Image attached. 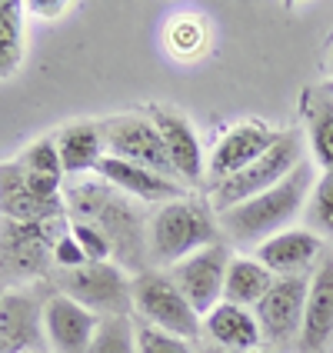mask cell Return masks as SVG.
<instances>
[{"mask_svg":"<svg viewBox=\"0 0 333 353\" xmlns=\"http://www.w3.org/2000/svg\"><path fill=\"white\" fill-rule=\"evenodd\" d=\"M314 183H316L314 163L303 160L294 174L283 176L276 187L250 196V200H243V203H236L230 210H220V214H216V227L227 230L240 247H254L256 250L263 240L290 230L294 216L303 214Z\"/></svg>","mask_w":333,"mask_h":353,"instance_id":"1","label":"cell"},{"mask_svg":"<svg viewBox=\"0 0 333 353\" xmlns=\"http://www.w3.org/2000/svg\"><path fill=\"white\" fill-rule=\"evenodd\" d=\"M210 243H216V220L190 196L163 203L147 227V254L167 270Z\"/></svg>","mask_w":333,"mask_h":353,"instance_id":"2","label":"cell"},{"mask_svg":"<svg viewBox=\"0 0 333 353\" xmlns=\"http://www.w3.org/2000/svg\"><path fill=\"white\" fill-rule=\"evenodd\" d=\"M127 200H130L127 194L100 180V183H80L67 196V207L74 210V220L97 227L114 254H123V260H137L134 254H140V243L147 240V234H140V216Z\"/></svg>","mask_w":333,"mask_h":353,"instance_id":"3","label":"cell"},{"mask_svg":"<svg viewBox=\"0 0 333 353\" xmlns=\"http://www.w3.org/2000/svg\"><path fill=\"white\" fill-rule=\"evenodd\" d=\"M300 163H303V137H300L296 130H283L263 157H256L250 167H243V170L236 176H230V180L214 183L216 214H220V210H230V207H236V203H243V200H250V196H256V194H263V190H270V187H276L283 176L294 174Z\"/></svg>","mask_w":333,"mask_h":353,"instance_id":"4","label":"cell"},{"mask_svg":"<svg viewBox=\"0 0 333 353\" xmlns=\"http://www.w3.org/2000/svg\"><path fill=\"white\" fill-rule=\"evenodd\" d=\"M134 307L140 314V323H150L163 334H174L180 340L200 336L203 316L187 303V296L176 290L170 274L143 270L134 276Z\"/></svg>","mask_w":333,"mask_h":353,"instance_id":"5","label":"cell"},{"mask_svg":"<svg viewBox=\"0 0 333 353\" xmlns=\"http://www.w3.org/2000/svg\"><path fill=\"white\" fill-rule=\"evenodd\" d=\"M60 294L77 300L97 316H130L134 310V280L117 263H87L80 270H60Z\"/></svg>","mask_w":333,"mask_h":353,"instance_id":"6","label":"cell"},{"mask_svg":"<svg viewBox=\"0 0 333 353\" xmlns=\"http://www.w3.org/2000/svg\"><path fill=\"white\" fill-rule=\"evenodd\" d=\"M100 134H103L107 157L127 160V163H137V167H147V170H157V174L170 176V180H180L170 157H167V147H163L157 123L147 114H120V117L103 120Z\"/></svg>","mask_w":333,"mask_h":353,"instance_id":"7","label":"cell"},{"mask_svg":"<svg viewBox=\"0 0 333 353\" xmlns=\"http://www.w3.org/2000/svg\"><path fill=\"white\" fill-rule=\"evenodd\" d=\"M230 250L227 243H210L203 250H196L194 256L180 260L176 267H170V280L176 283V290L187 296V303L194 307L200 316H207L214 307L223 303V283H227V270H230Z\"/></svg>","mask_w":333,"mask_h":353,"instance_id":"8","label":"cell"},{"mask_svg":"<svg viewBox=\"0 0 333 353\" xmlns=\"http://www.w3.org/2000/svg\"><path fill=\"white\" fill-rule=\"evenodd\" d=\"M307 290L310 276H276L267 296L254 307L260 330L274 343H290L303 330V310H307Z\"/></svg>","mask_w":333,"mask_h":353,"instance_id":"9","label":"cell"},{"mask_svg":"<svg viewBox=\"0 0 333 353\" xmlns=\"http://www.w3.org/2000/svg\"><path fill=\"white\" fill-rule=\"evenodd\" d=\"M280 130L267 127L263 120H236L234 127L216 140L214 154L207 160V170L216 183L236 176L243 167H250L256 157H263L270 147L276 143Z\"/></svg>","mask_w":333,"mask_h":353,"instance_id":"10","label":"cell"},{"mask_svg":"<svg viewBox=\"0 0 333 353\" xmlns=\"http://www.w3.org/2000/svg\"><path fill=\"white\" fill-rule=\"evenodd\" d=\"M100 316L80 307L77 300L54 294L43 303V334L54 353H90Z\"/></svg>","mask_w":333,"mask_h":353,"instance_id":"11","label":"cell"},{"mask_svg":"<svg viewBox=\"0 0 333 353\" xmlns=\"http://www.w3.org/2000/svg\"><path fill=\"white\" fill-rule=\"evenodd\" d=\"M94 174L103 183H110L114 190L127 194L130 200H143V203H174V200L187 196V183L170 180V176L157 174V170H147V167H137V163H127V160H117V157H103Z\"/></svg>","mask_w":333,"mask_h":353,"instance_id":"12","label":"cell"},{"mask_svg":"<svg viewBox=\"0 0 333 353\" xmlns=\"http://www.w3.org/2000/svg\"><path fill=\"white\" fill-rule=\"evenodd\" d=\"M147 117L157 123L163 147H167V157L174 163L180 183H196L207 170V160H203V147H200L194 123L180 110H170V107H150Z\"/></svg>","mask_w":333,"mask_h":353,"instance_id":"13","label":"cell"},{"mask_svg":"<svg viewBox=\"0 0 333 353\" xmlns=\"http://www.w3.org/2000/svg\"><path fill=\"white\" fill-rule=\"evenodd\" d=\"M57 220H63V216H57ZM50 227H54V220H43V223H14L10 220L0 236V263L17 276L37 274L47 254H54V243L63 236L54 234Z\"/></svg>","mask_w":333,"mask_h":353,"instance_id":"14","label":"cell"},{"mask_svg":"<svg viewBox=\"0 0 333 353\" xmlns=\"http://www.w3.org/2000/svg\"><path fill=\"white\" fill-rule=\"evenodd\" d=\"M320 250H323V243H320V236L314 230L290 227L283 234L263 240L254 250V260H260L274 276H303L314 267Z\"/></svg>","mask_w":333,"mask_h":353,"instance_id":"15","label":"cell"},{"mask_svg":"<svg viewBox=\"0 0 333 353\" xmlns=\"http://www.w3.org/2000/svg\"><path fill=\"white\" fill-rule=\"evenodd\" d=\"M0 340L7 353H43V310L30 300V294L0 296Z\"/></svg>","mask_w":333,"mask_h":353,"instance_id":"16","label":"cell"},{"mask_svg":"<svg viewBox=\"0 0 333 353\" xmlns=\"http://www.w3.org/2000/svg\"><path fill=\"white\" fill-rule=\"evenodd\" d=\"M203 330L227 353H254L263 343V330H260V320L254 310L227 303V300L203 316Z\"/></svg>","mask_w":333,"mask_h":353,"instance_id":"17","label":"cell"},{"mask_svg":"<svg viewBox=\"0 0 333 353\" xmlns=\"http://www.w3.org/2000/svg\"><path fill=\"white\" fill-rule=\"evenodd\" d=\"M54 143H57L60 163H63V176L94 174L97 163L107 157L97 120H74V123L60 127L54 134Z\"/></svg>","mask_w":333,"mask_h":353,"instance_id":"18","label":"cell"},{"mask_svg":"<svg viewBox=\"0 0 333 353\" xmlns=\"http://www.w3.org/2000/svg\"><path fill=\"white\" fill-rule=\"evenodd\" d=\"M330 336H333V256H327V260L320 263V270L310 276L300 347L307 353H314V350H320Z\"/></svg>","mask_w":333,"mask_h":353,"instance_id":"19","label":"cell"},{"mask_svg":"<svg viewBox=\"0 0 333 353\" xmlns=\"http://www.w3.org/2000/svg\"><path fill=\"white\" fill-rule=\"evenodd\" d=\"M0 210L14 223H43V220L63 216V196L40 200L23 187L17 163H3L0 167Z\"/></svg>","mask_w":333,"mask_h":353,"instance_id":"20","label":"cell"},{"mask_svg":"<svg viewBox=\"0 0 333 353\" xmlns=\"http://www.w3.org/2000/svg\"><path fill=\"white\" fill-rule=\"evenodd\" d=\"M310 154L323 170H333V87L320 83L303 100Z\"/></svg>","mask_w":333,"mask_h":353,"instance_id":"21","label":"cell"},{"mask_svg":"<svg viewBox=\"0 0 333 353\" xmlns=\"http://www.w3.org/2000/svg\"><path fill=\"white\" fill-rule=\"evenodd\" d=\"M276 276L254 256H234L230 260V270H227V283H223V300L236 303V307H250L267 296V290L274 287Z\"/></svg>","mask_w":333,"mask_h":353,"instance_id":"22","label":"cell"},{"mask_svg":"<svg viewBox=\"0 0 333 353\" xmlns=\"http://www.w3.org/2000/svg\"><path fill=\"white\" fill-rule=\"evenodd\" d=\"M90 353H137V323L130 316H100Z\"/></svg>","mask_w":333,"mask_h":353,"instance_id":"23","label":"cell"},{"mask_svg":"<svg viewBox=\"0 0 333 353\" xmlns=\"http://www.w3.org/2000/svg\"><path fill=\"white\" fill-rule=\"evenodd\" d=\"M303 220H307V230H314L316 236L333 234V170H323V176L314 183L303 207Z\"/></svg>","mask_w":333,"mask_h":353,"instance_id":"24","label":"cell"},{"mask_svg":"<svg viewBox=\"0 0 333 353\" xmlns=\"http://www.w3.org/2000/svg\"><path fill=\"white\" fill-rule=\"evenodd\" d=\"M203 47H207V30H203V23H200L194 14L170 20V27H167V50H170L174 57L190 60V57H196Z\"/></svg>","mask_w":333,"mask_h":353,"instance_id":"25","label":"cell"},{"mask_svg":"<svg viewBox=\"0 0 333 353\" xmlns=\"http://www.w3.org/2000/svg\"><path fill=\"white\" fill-rule=\"evenodd\" d=\"M14 163H17L23 174H40V176H57V180H63V163H60L54 137H37L34 143H27V150Z\"/></svg>","mask_w":333,"mask_h":353,"instance_id":"26","label":"cell"},{"mask_svg":"<svg viewBox=\"0 0 333 353\" xmlns=\"http://www.w3.org/2000/svg\"><path fill=\"white\" fill-rule=\"evenodd\" d=\"M137 353H194L190 340L163 334L150 323H137Z\"/></svg>","mask_w":333,"mask_h":353,"instance_id":"27","label":"cell"},{"mask_svg":"<svg viewBox=\"0 0 333 353\" xmlns=\"http://www.w3.org/2000/svg\"><path fill=\"white\" fill-rule=\"evenodd\" d=\"M23 14H27L23 3L0 0V47L23 50Z\"/></svg>","mask_w":333,"mask_h":353,"instance_id":"28","label":"cell"},{"mask_svg":"<svg viewBox=\"0 0 333 353\" xmlns=\"http://www.w3.org/2000/svg\"><path fill=\"white\" fill-rule=\"evenodd\" d=\"M70 234L77 236L80 250H83V256L90 260V263H107L110 260V243H107V236L100 234L97 227H90V223H80V220H70Z\"/></svg>","mask_w":333,"mask_h":353,"instance_id":"29","label":"cell"},{"mask_svg":"<svg viewBox=\"0 0 333 353\" xmlns=\"http://www.w3.org/2000/svg\"><path fill=\"white\" fill-rule=\"evenodd\" d=\"M50 260L57 263L60 270H80V267H87V263H90V260L83 256V250H80L77 236L70 234V227H67V230H63V236L54 243V254H50Z\"/></svg>","mask_w":333,"mask_h":353,"instance_id":"30","label":"cell"},{"mask_svg":"<svg viewBox=\"0 0 333 353\" xmlns=\"http://www.w3.org/2000/svg\"><path fill=\"white\" fill-rule=\"evenodd\" d=\"M23 7H27V14H34V17L57 20V17H63L74 3H67V0H30V3H23Z\"/></svg>","mask_w":333,"mask_h":353,"instance_id":"31","label":"cell"},{"mask_svg":"<svg viewBox=\"0 0 333 353\" xmlns=\"http://www.w3.org/2000/svg\"><path fill=\"white\" fill-rule=\"evenodd\" d=\"M20 63H23V50H7V47H0V80L14 77L20 70Z\"/></svg>","mask_w":333,"mask_h":353,"instance_id":"32","label":"cell"},{"mask_svg":"<svg viewBox=\"0 0 333 353\" xmlns=\"http://www.w3.org/2000/svg\"><path fill=\"white\" fill-rule=\"evenodd\" d=\"M0 353H7V347H3V340H0Z\"/></svg>","mask_w":333,"mask_h":353,"instance_id":"33","label":"cell"}]
</instances>
